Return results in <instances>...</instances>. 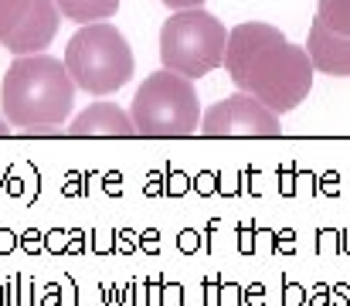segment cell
<instances>
[{
	"instance_id": "8",
	"label": "cell",
	"mask_w": 350,
	"mask_h": 306,
	"mask_svg": "<svg viewBox=\"0 0 350 306\" xmlns=\"http://www.w3.org/2000/svg\"><path fill=\"white\" fill-rule=\"evenodd\" d=\"M68 133L72 136H133L136 123L116 102H92L85 112H79L68 123Z\"/></svg>"
},
{
	"instance_id": "3",
	"label": "cell",
	"mask_w": 350,
	"mask_h": 306,
	"mask_svg": "<svg viewBox=\"0 0 350 306\" xmlns=\"http://www.w3.org/2000/svg\"><path fill=\"white\" fill-rule=\"evenodd\" d=\"M65 68L82 92L113 96L133 79L136 62H133V48H129L126 34L116 24L92 21L72 34V41L65 48Z\"/></svg>"
},
{
	"instance_id": "12",
	"label": "cell",
	"mask_w": 350,
	"mask_h": 306,
	"mask_svg": "<svg viewBox=\"0 0 350 306\" xmlns=\"http://www.w3.org/2000/svg\"><path fill=\"white\" fill-rule=\"evenodd\" d=\"M34 0H0V44L10 38V31L24 21V14L31 10Z\"/></svg>"
},
{
	"instance_id": "4",
	"label": "cell",
	"mask_w": 350,
	"mask_h": 306,
	"mask_svg": "<svg viewBox=\"0 0 350 306\" xmlns=\"http://www.w3.org/2000/svg\"><path fill=\"white\" fill-rule=\"evenodd\" d=\"M225 48H228V31L204 7L174 10L160 27V62H163V68L187 75V79H201V75L221 68Z\"/></svg>"
},
{
	"instance_id": "6",
	"label": "cell",
	"mask_w": 350,
	"mask_h": 306,
	"mask_svg": "<svg viewBox=\"0 0 350 306\" xmlns=\"http://www.w3.org/2000/svg\"><path fill=\"white\" fill-rule=\"evenodd\" d=\"M279 129V112H272L248 92H234L215 102L201 116V133L208 136H275Z\"/></svg>"
},
{
	"instance_id": "7",
	"label": "cell",
	"mask_w": 350,
	"mask_h": 306,
	"mask_svg": "<svg viewBox=\"0 0 350 306\" xmlns=\"http://www.w3.org/2000/svg\"><path fill=\"white\" fill-rule=\"evenodd\" d=\"M58 21H62V10L55 0H34L31 10L24 14V21L10 31V38L3 41V48L10 55H41L55 34H58Z\"/></svg>"
},
{
	"instance_id": "10",
	"label": "cell",
	"mask_w": 350,
	"mask_h": 306,
	"mask_svg": "<svg viewBox=\"0 0 350 306\" xmlns=\"http://www.w3.org/2000/svg\"><path fill=\"white\" fill-rule=\"evenodd\" d=\"M62 17L79 21V24H92V21H109L119 10V0H55Z\"/></svg>"
},
{
	"instance_id": "2",
	"label": "cell",
	"mask_w": 350,
	"mask_h": 306,
	"mask_svg": "<svg viewBox=\"0 0 350 306\" xmlns=\"http://www.w3.org/2000/svg\"><path fill=\"white\" fill-rule=\"evenodd\" d=\"M75 82L65 62L51 55H21L3 82H0V109L14 129L27 133H58V126L72 116Z\"/></svg>"
},
{
	"instance_id": "14",
	"label": "cell",
	"mask_w": 350,
	"mask_h": 306,
	"mask_svg": "<svg viewBox=\"0 0 350 306\" xmlns=\"http://www.w3.org/2000/svg\"><path fill=\"white\" fill-rule=\"evenodd\" d=\"M7 129H10V123H7V116H0V136H3Z\"/></svg>"
},
{
	"instance_id": "1",
	"label": "cell",
	"mask_w": 350,
	"mask_h": 306,
	"mask_svg": "<svg viewBox=\"0 0 350 306\" xmlns=\"http://www.w3.org/2000/svg\"><path fill=\"white\" fill-rule=\"evenodd\" d=\"M225 68L238 92L265 102L272 112H293L313 89V58L265 21H245L228 31Z\"/></svg>"
},
{
	"instance_id": "5",
	"label": "cell",
	"mask_w": 350,
	"mask_h": 306,
	"mask_svg": "<svg viewBox=\"0 0 350 306\" xmlns=\"http://www.w3.org/2000/svg\"><path fill=\"white\" fill-rule=\"evenodd\" d=\"M136 133L146 136H191L201 129V105L194 79L177 75L170 68H160L143 79V86L133 96L129 109Z\"/></svg>"
},
{
	"instance_id": "9",
	"label": "cell",
	"mask_w": 350,
	"mask_h": 306,
	"mask_svg": "<svg viewBox=\"0 0 350 306\" xmlns=\"http://www.w3.org/2000/svg\"><path fill=\"white\" fill-rule=\"evenodd\" d=\"M306 51H310L317 72L334 75V79H350V38L330 34L320 21H313Z\"/></svg>"
},
{
	"instance_id": "11",
	"label": "cell",
	"mask_w": 350,
	"mask_h": 306,
	"mask_svg": "<svg viewBox=\"0 0 350 306\" xmlns=\"http://www.w3.org/2000/svg\"><path fill=\"white\" fill-rule=\"evenodd\" d=\"M317 21L330 34L350 38V0H320L317 3Z\"/></svg>"
},
{
	"instance_id": "13",
	"label": "cell",
	"mask_w": 350,
	"mask_h": 306,
	"mask_svg": "<svg viewBox=\"0 0 350 306\" xmlns=\"http://www.w3.org/2000/svg\"><path fill=\"white\" fill-rule=\"evenodd\" d=\"M160 3H167L170 10H187V7H204V0H160Z\"/></svg>"
}]
</instances>
